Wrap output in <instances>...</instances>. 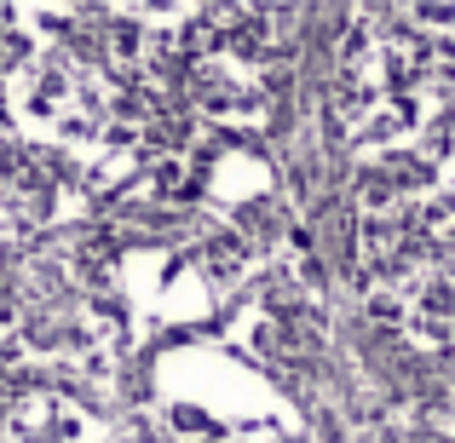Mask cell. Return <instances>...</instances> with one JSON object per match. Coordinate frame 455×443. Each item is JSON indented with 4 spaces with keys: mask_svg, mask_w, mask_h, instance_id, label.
<instances>
[]
</instances>
